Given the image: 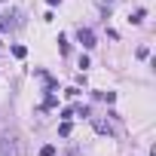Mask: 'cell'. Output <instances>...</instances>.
Wrapping results in <instances>:
<instances>
[{"label": "cell", "mask_w": 156, "mask_h": 156, "mask_svg": "<svg viewBox=\"0 0 156 156\" xmlns=\"http://www.w3.org/2000/svg\"><path fill=\"white\" fill-rule=\"evenodd\" d=\"M58 135H61V138H67V135H70V119H64V122L58 126Z\"/></svg>", "instance_id": "5b68a950"}, {"label": "cell", "mask_w": 156, "mask_h": 156, "mask_svg": "<svg viewBox=\"0 0 156 156\" xmlns=\"http://www.w3.org/2000/svg\"><path fill=\"white\" fill-rule=\"evenodd\" d=\"M58 52H61V55H67V52H70V46H67V40H64V37H58Z\"/></svg>", "instance_id": "52a82bcc"}, {"label": "cell", "mask_w": 156, "mask_h": 156, "mask_svg": "<svg viewBox=\"0 0 156 156\" xmlns=\"http://www.w3.org/2000/svg\"><path fill=\"white\" fill-rule=\"evenodd\" d=\"M12 19H16L12 12H6V16H0V31H3V28H9V25H12Z\"/></svg>", "instance_id": "277c9868"}, {"label": "cell", "mask_w": 156, "mask_h": 156, "mask_svg": "<svg viewBox=\"0 0 156 156\" xmlns=\"http://www.w3.org/2000/svg\"><path fill=\"white\" fill-rule=\"evenodd\" d=\"M64 156H80V153H76V150H67V153H64Z\"/></svg>", "instance_id": "8fae6325"}, {"label": "cell", "mask_w": 156, "mask_h": 156, "mask_svg": "<svg viewBox=\"0 0 156 156\" xmlns=\"http://www.w3.org/2000/svg\"><path fill=\"white\" fill-rule=\"evenodd\" d=\"M40 156H55V147H52V144H46V147L40 150Z\"/></svg>", "instance_id": "9c48e42d"}, {"label": "cell", "mask_w": 156, "mask_h": 156, "mask_svg": "<svg viewBox=\"0 0 156 156\" xmlns=\"http://www.w3.org/2000/svg\"><path fill=\"white\" fill-rule=\"evenodd\" d=\"M101 98H104L107 104H113V101H116V95H113V92H101Z\"/></svg>", "instance_id": "30bf717a"}, {"label": "cell", "mask_w": 156, "mask_h": 156, "mask_svg": "<svg viewBox=\"0 0 156 156\" xmlns=\"http://www.w3.org/2000/svg\"><path fill=\"white\" fill-rule=\"evenodd\" d=\"M46 3H61V0H46Z\"/></svg>", "instance_id": "7c38bea8"}, {"label": "cell", "mask_w": 156, "mask_h": 156, "mask_svg": "<svg viewBox=\"0 0 156 156\" xmlns=\"http://www.w3.org/2000/svg\"><path fill=\"white\" fill-rule=\"evenodd\" d=\"M12 55H16V58H25L28 49H25V46H12Z\"/></svg>", "instance_id": "ba28073f"}, {"label": "cell", "mask_w": 156, "mask_h": 156, "mask_svg": "<svg viewBox=\"0 0 156 156\" xmlns=\"http://www.w3.org/2000/svg\"><path fill=\"white\" fill-rule=\"evenodd\" d=\"M0 156H19L16 138H9V135H3V138H0Z\"/></svg>", "instance_id": "6da1fadb"}, {"label": "cell", "mask_w": 156, "mask_h": 156, "mask_svg": "<svg viewBox=\"0 0 156 156\" xmlns=\"http://www.w3.org/2000/svg\"><path fill=\"white\" fill-rule=\"evenodd\" d=\"M76 40H80L86 49H92V46H95V34H92L89 28H80V31H76Z\"/></svg>", "instance_id": "7a4b0ae2"}, {"label": "cell", "mask_w": 156, "mask_h": 156, "mask_svg": "<svg viewBox=\"0 0 156 156\" xmlns=\"http://www.w3.org/2000/svg\"><path fill=\"white\" fill-rule=\"evenodd\" d=\"M95 132H98V135H110L113 129H110V122H104V119H95Z\"/></svg>", "instance_id": "3957f363"}, {"label": "cell", "mask_w": 156, "mask_h": 156, "mask_svg": "<svg viewBox=\"0 0 156 156\" xmlns=\"http://www.w3.org/2000/svg\"><path fill=\"white\" fill-rule=\"evenodd\" d=\"M144 16H147V12H144V9H138V12H135L129 22H132V25H141V22H144Z\"/></svg>", "instance_id": "8992f818"}]
</instances>
